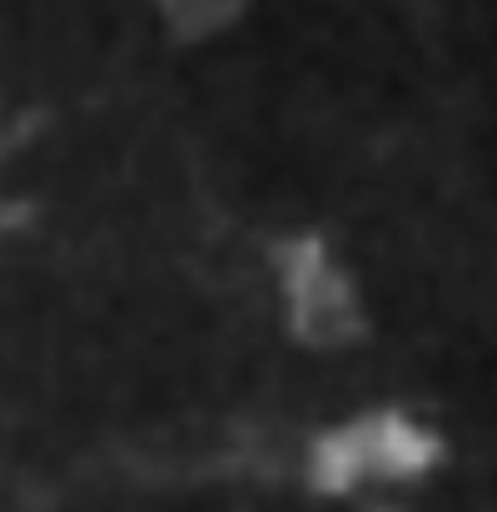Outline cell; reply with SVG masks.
<instances>
[{"label": "cell", "mask_w": 497, "mask_h": 512, "mask_svg": "<svg viewBox=\"0 0 497 512\" xmlns=\"http://www.w3.org/2000/svg\"><path fill=\"white\" fill-rule=\"evenodd\" d=\"M289 304H294V324L299 334L314 343H333L353 329V299H348V284L343 274L329 264L324 244L304 239L289 249Z\"/></svg>", "instance_id": "cell-2"}, {"label": "cell", "mask_w": 497, "mask_h": 512, "mask_svg": "<svg viewBox=\"0 0 497 512\" xmlns=\"http://www.w3.org/2000/svg\"><path fill=\"white\" fill-rule=\"evenodd\" d=\"M438 438L403 413H368L329 428L309 453V483L319 493H348L363 478H418L433 468Z\"/></svg>", "instance_id": "cell-1"}]
</instances>
